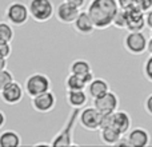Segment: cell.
I'll use <instances>...</instances> for the list:
<instances>
[{
    "mask_svg": "<svg viewBox=\"0 0 152 147\" xmlns=\"http://www.w3.org/2000/svg\"><path fill=\"white\" fill-rule=\"evenodd\" d=\"M119 11L116 0H91L87 12L91 16L96 29H105L112 26L113 18Z\"/></svg>",
    "mask_w": 152,
    "mask_h": 147,
    "instance_id": "6da1fadb",
    "label": "cell"
},
{
    "mask_svg": "<svg viewBox=\"0 0 152 147\" xmlns=\"http://www.w3.org/2000/svg\"><path fill=\"white\" fill-rule=\"evenodd\" d=\"M81 108H72L69 112L68 118H67L64 126L61 127V130L53 137V139L51 140V146L52 147H60V146H72L75 145L74 142V130L75 124L79 119V114H80Z\"/></svg>",
    "mask_w": 152,
    "mask_h": 147,
    "instance_id": "7a4b0ae2",
    "label": "cell"
},
{
    "mask_svg": "<svg viewBox=\"0 0 152 147\" xmlns=\"http://www.w3.org/2000/svg\"><path fill=\"white\" fill-rule=\"evenodd\" d=\"M51 87H52L51 79L45 74L42 72L31 74L24 82V90H26V94L29 98H34L45 91H50Z\"/></svg>",
    "mask_w": 152,
    "mask_h": 147,
    "instance_id": "3957f363",
    "label": "cell"
},
{
    "mask_svg": "<svg viewBox=\"0 0 152 147\" xmlns=\"http://www.w3.org/2000/svg\"><path fill=\"white\" fill-rule=\"evenodd\" d=\"M29 16L37 23H45L55 15V7L51 0H29Z\"/></svg>",
    "mask_w": 152,
    "mask_h": 147,
    "instance_id": "277c9868",
    "label": "cell"
},
{
    "mask_svg": "<svg viewBox=\"0 0 152 147\" xmlns=\"http://www.w3.org/2000/svg\"><path fill=\"white\" fill-rule=\"evenodd\" d=\"M5 19L8 23H11L12 26L21 27L29 20V10L28 4H24L21 1H12L7 5L4 13Z\"/></svg>",
    "mask_w": 152,
    "mask_h": 147,
    "instance_id": "5b68a950",
    "label": "cell"
},
{
    "mask_svg": "<svg viewBox=\"0 0 152 147\" xmlns=\"http://www.w3.org/2000/svg\"><path fill=\"white\" fill-rule=\"evenodd\" d=\"M147 40L143 31H128L124 37V48L132 55H142L147 51Z\"/></svg>",
    "mask_w": 152,
    "mask_h": 147,
    "instance_id": "8992f818",
    "label": "cell"
},
{
    "mask_svg": "<svg viewBox=\"0 0 152 147\" xmlns=\"http://www.w3.org/2000/svg\"><path fill=\"white\" fill-rule=\"evenodd\" d=\"M100 118H102V112L92 106V107L81 108L77 122L83 129L88 131H96L100 129Z\"/></svg>",
    "mask_w": 152,
    "mask_h": 147,
    "instance_id": "52a82bcc",
    "label": "cell"
},
{
    "mask_svg": "<svg viewBox=\"0 0 152 147\" xmlns=\"http://www.w3.org/2000/svg\"><path fill=\"white\" fill-rule=\"evenodd\" d=\"M24 94H26L24 87L21 86L19 82L13 80L0 91V99H1L5 104L15 106L23 100Z\"/></svg>",
    "mask_w": 152,
    "mask_h": 147,
    "instance_id": "ba28073f",
    "label": "cell"
},
{
    "mask_svg": "<svg viewBox=\"0 0 152 147\" xmlns=\"http://www.w3.org/2000/svg\"><path fill=\"white\" fill-rule=\"evenodd\" d=\"M94 107L102 114L115 112L119 108V98L113 91H108L104 95L94 99Z\"/></svg>",
    "mask_w": 152,
    "mask_h": 147,
    "instance_id": "9c48e42d",
    "label": "cell"
},
{
    "mask_svg": "<svg viewBox=\"0 0 152 147\" xmlns=\"http://www.w3.org/2000/svg\"><path fill=\"white\" fill-rule=\"evenodd\" d=\"M56 106V95L52 91H45L32 98V108L40 114H47L55 108Z\"/></svg>",
    "mask_w": 152,
    "mask_h": 147,
    "instance_id": "30bf717a",
    "label": "cell"
},
{
    "mask_svg": "<svg viewBox=\"0 0 152 147\" xmlns=\"http://www.w3.org/2000/svg\"><path fill=\"white\" fill-rule=\"evenodd\" d=\"M80 8L72 5L68 1H61L58 7L55 8V16L60 23L63 24H74L75 19L77 18V15L80 13Z\"/></svg>",
    "mask_w": 152,
    "mask_h": 147,
    "instance_id": "8fae6325",
    "label": "cell"
},
{
    "mask_svg": "<svg viewBox=\"0 0 152 147\" xmlns=\"http://www.w3.org/2000/svg\"><path fill=\"white\" fill-rule=\"evenodd\" d=\"M127 28L128 31H143L145 28V12H143L137 5L126 11Z\"/></svg>",
    "mask_w": 152,
    "mask_h": 147,
    "instance_id": "7c38bea8",
    "label": "cell"
},
{
    "mask_svg": "<svg viewBox=\"0 0 152 147\" xmlns=\"http://www.w3.org/2000/svg\"><path fill=\"white\" fill-rule=\"evenodd\" d=\"M69 72L75 74L77 76H81V78L86 80L87 86L88 83L94 79V72H92V67L91 63L86 59H75L71 64H69Z\"/></svg>",
    "mask_w": 152,
    "mask_h": 147,
    "instance_id": "4fadbf2b",
    "label": "cell"
},
{
    "mask_svg": "<svg viewBox=\"0 0 152 147\" xmlns=\"http://www.w3.org/2000/svg\"><path fill=\"white\" fill-rule=\"evenodd\" d=\"M74 28L77 34L87 36V35L94 34L96 27H95L94 21H92L91 16L88 15V12L87 11H80V13H79L77 18L74 21Z\"/></svg>",
    "mask_w": 152,
    "mask_h": 147,
    "instance_id": "5bb4252c",
    "label": "cell"
},
{
    "mask_svg": "<svg viewBox=\"0 0 152 147\" xmlns=\"http://www.w3.org/2000/svg\"><path fill=\"white\" fill-rule=\"evenodd\" d=\"M127 139L131 147H147L151 142V135L145 129L136 127L127 132Z\"/></svg>",
    "mask_w": 152,
    "mask_h": 147,
    "instance_id": "9a60e30c",
    "label": "cell"
},
{
    "mask_svg": "<svg viewBox=\"0 0 152 147\" xmlns=\"http://www.w3.org/2000/svg\"><path fill=\"white\" fill-rule=\"evenodd\" d=\"M66 99L71 108H83L88 102V92L86 90H67Z\"/></svg>",
    "mask_w": 152,
    "mask_h": 147,
    "instance_id": "2e32d148",
    "label": "cell"
},
{
    "mask_svg": "<svg viewBox=\"0 0 152 147\" xmlns=\"http://www.w3.org/2000/svg\"><path fill=\"white\" fill-rule=\"evenodd\" d=\"M131 116L127 111L116 110L113 112V124L112 126L120 132L121 135H126L131 130Z\"/></svg>",
    "mask_w": 152,
    "mask_h": 147,
    "instance_id": "e0dca14e",
    "label": "cell"
},
{
    "mask_svg": "<svg viewBox=\"0 0 152 147\" xmlns=\"http://www.w3.org/2000/svg\"><path fill=\"white\" fill-rule=\"evenodd\" d=\"M108 91H110V84L103 78H94L88 83V86H87L88 96H91L92 99L102 96V95H104Z\"/></svg>",
    "mask_w": 152,
    "mask_h": 147,
    "instance_id": "ac0fdd59",
    "label": "cell"
},
{
    "mask_svg": "<svg viewBox=\"0 0 152 147\" xmlns=\"http://www.w3.org/2000/svg\"><path fill=\"white\" fill-rule=\"evenodd\" d=\"M121 137H123V135H121L113 126L100 129V139H102V142L105 143V145L116 146Z\"/></svg>",
    "mask_w": 152,
    "mask_h": 147,
    "instance_id": "d6986e66",
    "label": "cell"
},
{
    "mask_svg": "<svg viewBox=\"0 0 152 147\" xmlns=\"http://www.w3.org/2000/svg\"><path fill=\"white\" fill-rule=\"evenodd\" d=\"M21 145V138L13 130H5L0 134V147H18Z\"/></svg>",
    "mask_w": 152,
    "mask_h": 147,
    "instance_id": "ffe728a7",
    "label": "cell"
},
{
    "mask_svg": "<svg viewBox=\"0 0 152 147\" xmlns=\"http://www.w3.org/2000/svg\"><path fill=\"white\" fill-rule=\"evenodd\" d=\"M87 83L81 76L71 74L66 78V90H86Z\"/></svg>",
    "mask_w": 152,
    "mask_h": 147,
    "instance_id": "44dd1931",
    "label": "cell"
},
{
    "mask_svg": "<svg viewBox=\"0 0 152 147\" xmlns=\"http://www.w3.org/2000/svg\"><path fill=\"white\" fill-rule=\"evenodd\" d=\"M15 37V31L12 28V24L8 21H0V42L11 43Z\"/></svg>",
    "mask_w": 152,
    "mask_h": 147,
    "instance_id": "7402d4cb",
    "label": "cell"
},
{
    "mask_svg": "<svg viewBox=\"0 0 152 147\" xmlns=\"http://www.w3.org/2000/svg\"><path fill=\"white\" fill-rule=\"evenodd\" d=\"M112 26L116 27L119 29H126L127 28V13L124 10L119 8V11L116 12L115 18H113V21H112Z\"/></svg>",
    "mask_w": 152,
    "mask_h": 147,
    "instance_id": "603a6c76",
    "label": "cell"
},
{
    "mask_svg": "<svg viewBox=\"0 0 152 147\" xmlns=\"http://www.w3.org/2000/svg\"><path fill=\"white\" fill-rule=\"evenodd\" d=\"M13 80H15L13 74L11 72L10 70H7V68L1 70V71H0V91H1L5 86H8L11 82H13Z\"/></svg>",
    "mask_w": 152,
    "mask_h": 147,
    "instance_id": "cb8c5ba5",
    "label": "cell"
},
{
    "mask_svg": "<svg viewBox=\"0 0 152 147\" xmlns=\"http://www.w3.org/2000/svg\"><path fill=\"white\" fill-rule=\"evenodd\" d=\"M143 74H144L145 79L152 83V55L148 56L147 60L144 62V66H143Z\"/></svg>",
    "mask_w": 152,
    "mask_h": 147,
    "instance_id": "d4e9b609",
    "label": "cell"
},
{
    "mask_svg": "<svg viewBox=\"0 0 152 147\" xmlns=\"http://www.w3.org/2000/svg\"><path fill=\"white\" fill-rule=\"evenodd\" d=\"M11 54H12V47H11V43L7 42H0V58H10Z\"/></svg>",
    "mask_w": 152,
    "mask_h": 147,
    "instance_id": "484cf974",
    "label": "cell"
},
{
    "mask_svg": "<svg viewBox=\"0 0 152 147\" xmlns=\"http://www.w3.org/2000/svg\"><path fill=\"white\" fill-rule=\"evenodd\" d=\"M112 124H113V112H111V114H102V118H100V129L110 127V126H112Z\"/></svg>",
    "mask_w": 152,
    "mask_h": 147,
    "instance_id": "4316f807",
    "label": "cell"
},
{
    "mask_svg": "<svg viewBox=\"0 0 152 147\" xmlns=\"http://www.w3.org/2000/svg\"><path fill=\"white\" fill-rule=\"evenodd\" d=\"M116 1H118L119 8H121V10H124V11H127L136 5V0H116Z\"/></svg>",
    "mask_w": 152,
    "mask_h": 147,
    "instance_id": "83f0119b",
    "label": "cell"
},
{
    "mask_svg": "<svg viewBox=\"0 0 152 147\" xmlns=\"http://www.w3.org/2000/svg\"><path fill=\"white\" fill-rule=\"evenodd\" d=\"M136 5L143 12H147L152 8V0H136Z\"/></svg>",
    "mask_w": 152,
    "mask_h": 147,
    "instance_id": "f1b7e54d",
    "label": "cell"
},
{
    "mask_svg": "<svg viewBox=\"0 0 152 147\" xmlns=\"http://www.w3.org/2000/svg\"><path fill=\"white\" fill-rule=\"evenodd\" d=\"M144 110L150 116H152V94H150L144 100Z\"/></svg>",
    "mask_w": 152,
    "mask_h": 147,
    "instance_id": "f546056e",
    "label": "cell"
},
{
    "mask_svg": "<svg viewBox=\"0 0 152 147\" xmlns=\"http://www.w3.org/2000/svg\"><path fill=\"white\" fill-rule=\"evenodd\" d=\"M145 26L150 29H152V8L145 12Z\"/></svg>",
    "mask_w": 152,
    "mask_h": 147,
    "instance_id": "4dcf8cb0",
    "label": "cell"
},
{
    "mask_svg": "<svg viewBox=\"0 0 152 147\" xmlns=\"http://www.w3.org/2000/svg\"><path fill=\"white\" fill-rule=\"evenodd\" d=\"M66 1L71 3L72 5H75V7H77V8H80V10H81V8L86 5L87 0H66Z\"/></svg>",
    "mask_w": 152,
    "mask_h": 147,
    "instance_id": "1f68e13d",
    "label": "cell"
},
{
    "mask_svg": "<svg viewBox=\"0 0 152 147\" xmlns=\"http://www.w3.org/2000/svg\"><path fill=\"white\" fill-rule=\"evenodd\" d=\"M5 121H7V119H5V114H4V111L0 110V129H1V127L5 124Z\"/></svg>",
    "mask_w": 152,
    "mask_h": 147,
    "instance_id": "d6a6232c",
    "label": "cell"
},
{
    "mask_svg": "<svg viewBox=\"0 0 152 147\" xmlns=\"http://www.w3.org/2000/svg\"><path fill=\"white\" fill-rule=\"evenodd\" d=\"M147 52L150 54V55H152V36L147 40Z\"/></svg>",
    "mask_w": 152,
    "mask_h": 147,
    "instance_id": "836d02e7",
    "label": "cell"
},
{
    "mask_svg": "<svg viewBox=\"0 0 152 147\" xmlns=\"http://www.w3.org/2000/svg\"><path fill=\"white\" fill-rule=\"evenodd\" d=\"M4 68H7V59L0 58V71Z\"/></svg>",
    "mask_w": 152,
    "mask_h": 147,
    "instance_id": "e575fe53",
    "label": "cell"
},
{
    "mask_svg": "<svg viewBox=\"0 0 152 147\" xmlns=\"http://www.w3.org/2000/svg\"><path fill=\"white\" fill-rule=\"evenodd\" d=\"M35 146H51V143H45V142H39V143H36Z\"/></svg>",
    "mask_w": 152,
    "mask_h": 147,
    "instance_id": "d590c367",
    "label": "cell"
},
{
    "mask_svg": "<svg viewBox=\"0 0 152 147\" xmlns=\"http://www.w3.org/2000/svg\"><path fill=\"white\" fill-rule=\"evenodd\" d=\"M151 36H152V29H151Z\"/></svg>",
    "mask_w": 152,
    "mask_h": 147,
    "instance_id": "8d00e7d4",
    "label": "cell"
}]
</instances>
